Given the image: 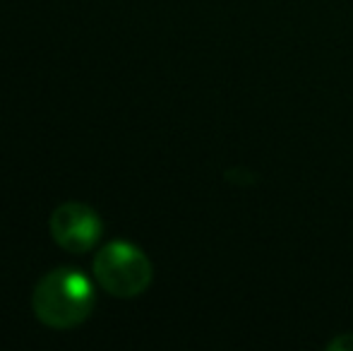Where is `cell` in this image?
Masks as SVG:
<instances>
[{"label":"cell","mask_w":353,"mask_h":351,"mask_svg":"<svg viewBox=\"0 0 353 351\" xmlns=\"http://www.w3.org/2000/svg\"><path fill=\"white\" fill-rule=\"evenodd\" d=\"M94 277L97 281L118 299H132L140 296L152 281V265L125 241L106 245L94 260Z\"/></svg>","instance_id":"obj_2"},{"label":"cell","mask_w":353,"mask_h":351,"mask_svg":"<svg viewBox=\"0 0 353 351\" xmlns=\"http://www.w3.org/2000/svg\"><path fill=\"white\" fill-rule=\"evenodd\" d=\"M51 236L68 253H87L101 236V219L82 202H65L51 214Z\"/></svg>","instance_id":"obj_3"},{"label":"cell","mask_w":353,"mask_h":351,"mask_svg":"<svg viewBox=\"0 0 353 351\" xmlns=\"http://www.w3.org/2000/svg\"><path fill=\"white\" fill-rule=\"evenodd\" d=\"M32 305L43 325L70 330L87 320L94 305L92 281L77 270H56L41 277L34 289Z\"/></svg>","instance_id":"obj_1"}]
</instances>
